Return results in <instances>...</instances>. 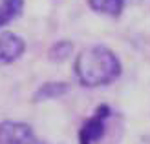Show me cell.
<instances>
[{"mask_svg":"<svg viewBox=\"0 0 150 144\" xmlns=\"http://www.w3.org/2000/svg\"><path fill=\"white\" fill-rule=\"evenodd\" d=\"M77 80L86 88H99L114 82L121 75V64L114 51L104 46H92L82 49L75 58Z\"/></svg>","mask_w":150,"mask_h":144,"instance_id":"cell-1","label":"cell"},{"mask_svg":"<svg viewBox=\"0 0 150 144\" xmlns=\"http://www.w3.org/2000/svg\"><path fill=\"white\" fill-rule=\"evenodd\" d=\"M110 117L108 106H99L93 115L90 117L84 124L81 126L79 131V144H95L103 139L104 130H106V120Z\"/></svg>","mask_w":150,"mask_h":144,"instance_id":"cell-2","label":"cell"},{"mask_svg":"<svg viewBox=\"0 0 150 144\" xmlns=\"http://www.w3.org/2000/svg\"><path fill=\"white\" fill-rule=\"evenodd\" d=\"M0 144H37L33 130L24 122H0Z\"/></svg>","mask_w":150,"mask_h":144,"instance_id":"cell-3","label":"cell"},{"mask_svg":"<svg viewBox=\"0 0 150 144\" xmlns=\"http://www.w3.org/2000/svg\"><path fill=\"white\" fill-rule=\"evenodd\" d=\"M24 48L26 44L18 35L4 31L0 35V66L11 64L17 58H20L22 53H24Z\"/></svg>","mask_w":150,"mask_h":144,"instance_id":"cell-4","label":"cell"},{"mask_svg":"<svg viewBox=\"0 0 150 144\" xmlns=\"http://www.w3.org/2000/svg\"><path fill=\"white\" fill-rule=\"evenodd\" d=\"M126 0H88L90 7L101 15H108V17H119L123 13Z\"/></svg>","mask_w":150,"mask_h":144,"instance_id":"cell-5","label":"cell"},{"mask_svg":"<svg viewBox=\"0 0 150 144\" xmlns=\"http://www.w3.org/2000/svg\"><path fill=\"white\" fill-rule=\"evenodd\" d=\"M22 9V0H0V26L11 22Z\"/></svg>","mask_w":150,"mask_h":144,"instance_id":"cell-6","label":"cell"}]
</instances>
